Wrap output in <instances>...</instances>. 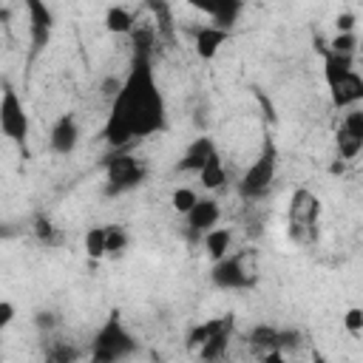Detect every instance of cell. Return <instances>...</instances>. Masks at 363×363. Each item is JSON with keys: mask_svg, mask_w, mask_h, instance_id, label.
<instances>
[{"mask_svg": "<svg viewBox=\"0 0 363 363\" xmlns=\"http://www.w3.org/2000/svg\"><path fill=\"white\" fill-rule=\"evenodd\" d=\"M326 48H329V51H337V54H354V51H357V34H354V31H337V34L329 40Z\"/></svg>", "mask_w": 363, "mask_h": 363, "instance_id": "22", "label": "cell"}, {"mask_svg": "<svg viewBox=\"0 0 363 363\" xmlns=\"http://www.w3.org/2000/svg\"><path fill=\"white\" fill-rule=\"evenodd\" d=\"M14 315H17L14 303H11V301H0V329H6V326L14 320Z\"/></svg>", "mask_w": 363, "mask_h": 363, "instance_id": "27", "label": "cell"}, {"mask_svg": "<svg viewBox=\"0 0 363 363\" xmlns=\"http://www.w3.org/2000/svg\"><path fill=\"white\" fill-rule=\"evenodd\" d=\"M210 278H213V284H216L218 289H244V286H250V275H247L241 258H235V255H230V252H227L224 258L213 261Z\"/></svg>", "mask_w": 363, "mask_h": 363, "instance_id": "8", "label": "cell"}, {"mask_svg": "<svg viewBox=\"0 0 363 363\" xmlns=\"http://www.w3.org/2000/svg\"><path fill=\"white\" fill-rule=\"evenodd\" d=\"M85 252L88 258H102L105 255V227H91L85 233Z\"/></svg>", "mask_w": 363, "mask_h": 363, "instance_id": "21", "label": "cell"}, {"mask_svg": "<svg viewBox=\"0 0 363 363\" xmlns=\"http://www.w3.org/2000/svg\"><path fill=\"white\" fill-rule=\"evenodd\" d=\"M190 3V9H196V11H201V14H213V0H187Z\"/></svg>", "mask_w": 363, "mask_h": 363, "instance_id": "30", "label": "cell"}, {"mask_svg": "<svg viewBox=\"0 0 363 363\" xmlns=\"http://www.w3.org/2000/svg\"><path fill=\"white\" fill-rule=\"evenodd\" d=\"M216 153V142H213V136H196L187 147H184V153H182V159H179V170H184V173H199L201 170V164L210 159Z\"/></svg>", "mask_w": 363, "mask_h": 363, "instance_id": "12", "label": "cell"}, {"mask_svg": "<svg viewBox=\"0 0 363 363\" xmlns=\"http://www.w3.org/2000/svg\"><path fill=\"white\" fill-rule=\"evenodd\" d=\"M275 170H278V150L272 145V139L264 142L258 159L247 167V173L241 176V184H238V193L244 199H261L269 193L272 182H275Z\"/></svg>", "mask_w": 363, "mask_h": 363, "instance_id": "5", "label": "cell"}, {"mask_svg": "<svg viewBox=\"0 0 363 363\" xmlns=\"http://www.w3.org/2000/svg\"><path fill=\"white\" fill-rule=\"evenodd\" d=\"M199 179H201V184L207 187V190H218L224 182H227V170H224V164H221V156H218V150L201 164V170H199Z\"/></svg>", "mask_w": 363, "mask_h": 363, "instance_id": "17", "label": "cell"}, {"mask_svg": "<svg viewBox=\"0 0 363 363\" xmlns=\"http://www.w3.org/2000/svg\"><path fill=\"white\" fill-rule=\"evenodd\" d=\"M147 176V167L142 159L130 153H116L105 162V196H122L136 190Z\"/></svg>", "mask_w": 363, "mask_h": 363, "instance_id": "3", "label": "cell"}, {"mask_svg": "<svg viewBox=\"0 0 363 363\" xmlns=\"http://www.w3.org/2000/svg\"><path fill=\"white\" fill-rule=\"evenodd\" d=\"M48 145L57 156H68L77 150L79 145V125L74 119V113H62L54 125H51V133H48Z\"/></svg>", "mask_w": 363, "mask_h": 363, "instance_id": "9", "label": "cell"}, {"mask_svg": "<svg viewBox=\"0 0 363 363\" xmlns=\"http://www.w3.org/2000/svg\"><path fill=\"white\" fill-rule=\"evenodd\" d=\"M133 26H136V20L125 6H111L105 11V28L111 34H133Z\"/></svg>", "mask_w": 363, "mask_h": 363, "instance_id": "18", "label": "cell"}, {"mask_svg": "<svg viewBox=\"0 0 363 363\" xmlns=\"http://www.w3.org/2000/svg\"><path fill=\"white\" fill-rule=\"evenodd\" d=\"M354 14L352 11H343V14H337V20H335V28L337 31H354Z\"/></svg>", "mask_w": 363, "mask_h": 363, "instance_id": "28", "label": "cell"}, {"mask_svg": "<svg viewBox=\"0 0 363 363\" xmlns=\"http://www.w3.org/2000/svg\"><path fill=\"white\" fill-rule=\"evenodd\" d=\"M28 11V28H31V45L34 51H43L54 31V14L45 0H23Z\"/></svg>", "mask_w": 363, "mask_h": 363, "instance_id": "7", "label": "cell"}, {"mask_svg": "<svg viewBox=\"0 0 363 363\" xmlns=\"http://www.w3.org/2000/svg\"><path fill=\"white\" fill-rule=\"evenodd\" d=\"M230 332H233V315L218 318V320H216V329L207 335V340L201 343L199 354H201L204 360H218V357H224V352H227V340H230Z\"/></svg>", "mask_w": 363, "mask_h": 363, "instance_id": "13", "label": "cell"}, {"mask_svg": "<svg viewBox=\"0 0 363 363\" xmlns=\"http://www.w3.org/2000/svg\"><path fill=\"white\" fill-rule=\"evenodd\" d=\"M227 43V31L224 28H216V26H204L196 31V54L201 60H213L218 54V48Z\"/></svg>", "mask_w": 363, "mask_h": 363, "instance_id": "14", "label": "cell"}, {"mask_svg": "<svg viewBox=\"0 0 363 363\" xmlns=\"http://www.w3.org/2000/svg\"><path fill=\"white\" fill-rule=\"evenodd\" d=\"M343 326H346V332H349L352 337H360V335H363V309H360V306L346 309V315H343Z\"/></svg>", "mask_w": 363, "mask_h": 363, "instance_id": "24", "label": "cell"}, {"mask_svg": "<svg viewBox=\"0 0 363 363\" xmlns=\"http://www.w3.org/2000/svg\"><path fill=\"white\" fill-rule=\"evenodd\" d=\"M201 244H204L207 255H210L213 261H218V258H224V255L230 252L233 235H230V230H227V227H210V230L201 235Z\"/></svg>", "mask_w": 363, "mask_h": 363, "instance_id": "16", "label": "cell"}, {"mask_svg": "<svg viewBox=\"0 0 363 363\" xmlns=\"http://www.w3.org/2000/svg\"><path fill=\"white\" fill-rule=\"evenodd\" d=\"M150 31H136V48L130 68L122 79L119 94L111 99V113L105 122V142L111 147H125L133 139L159 133L167 122L164 96L156 85L153 74V57H150Z\"/></svg>", "mask_w": 363, "mask_h": 363, "instance_id": "1", "label": "cell"}, {"mask_svg": "<svg viewBox=\"0 0 363 363\" xmlns=\"http://www.w3.org/2000/svg\"><path fill=\"white\" fill-rule=\"evenodd\" d=\"M196 199H199V196H196V190H190V187H176V190H173V196H170V204H173V210H176V213H182V216H184V213L196 204Z\"/></svg>", "mask_w": 363, "mask_h": 363, "instance_id": "23", "label": "cell"}, {"mask_svg": "<svg viewBox=\"0 0 363 363\" xmlns=\"http://www.w3.org/2000/svg\"><path fill=\"white\" fill-rule=\"evenodd\" d=\"M34 235H37L40 241H51V238H54L51 221H48V218H37V221H34Z\"/></svg>", "mask_w": 363, "mask_h": 363, "instance_id": "25", "label": "cell"}, {"mask_svg": "<svg viewBox=\"0 0 363 363\" xmlns=\"http://www.w3.org/2000/svg\"><path fill=\"white\" fill-rule=\"evenodd\" d=\"M187 216V227L193 235H204L210 227L218 224V216H221V207L216 199H196V204L184 213Z\"/></svg>", "mask_w": 363, "mask_h": 363, "instance_id": "11", "label": "cell"}, {"mask_svg": "<svg viewBox=\"0 0 363 363\" xmlns=\"http://www.w3.org/2000/svg\"><path fill=\"white\" fill-rule=\"evenodd\" d=\"M241 9H244V0H213V14H210L213 17V26L230 31L238 23Z\"/></svg>", "mask_w": 363, "mask_h": 363, "instance_id": "15", "label": "cell"}, {"mask_svg": "<svg viewBox=\"0 0 363 363\" xmlns=\"http://www.w3.org/2000/svg\"><path fill=\"white\" fill-rule=\"evenodd\" d=\"M329 94H332V105L335 108L357 105L363 99V77L357 74V68H352L343 77H337L335 82H329Z\"/></svg>", "mask_w": 363, "mask_h": 363, "instance_id": "10", "label": "cell"}, {"mask_svg": "<svg viewBox=\"0 0 363 363\" xmlns=\"http://www.w3.org/2000/svg\"><path fill=\"white\" fill-rule=\"evenodd\" d=\"M337 150H340L343 159H357V153L363 150V139L354 136V133H349V130L340 125V130H337Z\"/></svg>", "mask_w": 363, "mask_h": 363, "instance_id": "19", "label": "cell"}, {"mask_svg": "<svg viewBox=\"0 0 363 363\" xmlns=\"http://www.w3.org/2000/svg\"><path fill=\"white\" fill-rule=\"evenodd\" d=\"M128 247V233L119 224H108L105 227V255H119Z\"/></svg>", "mask_w": 363, "mask_h": 363, "instance_id": "20", "label": "cell"}, {"mask_svg": "<svg viewBox=\"0 0 363 363\" xmlns=\"http://www.w3.org/2000/svg\"><path fill=\"white\" fill-rule=\"evenodd\" d=\"M34 323H37L40 329H51V326L57 323V315H54V312H37Z\"/></svg>", "mask_w": 363, "mask_h": 363, "instance_id": "29", "label": "cell"}, {"mask_svg": "<svg viewBox=\"0 0 363 363\" xmlns=\"http://www.w3.org/2000/svg\"><path fill=\"white\" fill-rule=\"evenodd\" d=\"M119 88H122V79H119V77H105V82H102V96H105V99H113V96L119 94Z\"/></svg>", "mask_w": 363, "mask_h": 363, "instance_id": "26", "label": "cell"}, {"mask_svg": "<svg viewBox=\"0 0 363 363\" xmlns=\"http://www.w3.org/2000/svg\"><path fill=\"white\" fill-rule=\"evenodd\" d=\"M133 352H136V340L128 335V329L122 326V320L116 315H111L105 320V326L94 337L91 357L99 360V363H113V360H122V357H128Z\"/></svg>", "mask_w": 363, "mask_h": 363, "instance_id": "4", "label": "cell"}, {"mask_svg": "<svg viewBox=\"0 0 363 363\" xmlns=\"http://www.w3.org/2000/svg\"><path fill=\"white\" fill-rule=\"evenodd\" d=\"M0 130L14 145H26L28 139V111L11 85H6L0 94Z\"/></svg>", "mask_w": 363, "mask_h": 363, "instance_id": "6", "label": "cell"}, {"mask_svg": "<svg viewBox=\"0 0 363 363\" xmlns=\"http://www.w3.org/2000/svg\"><path fill=\"white\" fill-rule=\"evenodd\" d=\"M318 216H320V201L315 193H309L306 187L295 190L289 199V213H286V227H289V238L298 244H306L315 238V227H318Z\"/></svg>", "mask_w": 363, "mask_h": 363, "instance_id": "2", "label": "cell"}]
</instances>
